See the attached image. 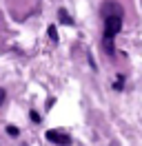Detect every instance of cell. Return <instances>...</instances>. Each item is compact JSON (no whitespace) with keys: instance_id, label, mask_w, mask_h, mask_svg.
I'll use <instances>...</instances> for the list:
<instances>
[{"instance_id":"obj_5","label":"cell","mask_w":142,"mask_h":146,"mask_svg":"<svg viewBox=\"0 0 142 146\" xmlns=\"http://www.w3.org/2000/svg\"><path fill=\"white\" fill-rule=\"evenodd\" d=\"M47 33H49V38H51L53 42H58V31H56V25H49V29H47Z\"/></svg>"},{"instance_id":"obj_7","label":"cell","mask_w":142,"mask_h":146,"mask_svg":"<svg viewBox=\"0 0 142 146\" xmlns=\"http://www.w3.org/2000/svg\"><path fill=\"white\" fill-rule=\"evenodd\" d=\"M29 117H31V122H36V124H38V122H40V115H38V113H36V111H31V113H29Z\"/></svg>"},{"instance_id":"obj_2","label":"cell","mask_w":142,"mask_h":146,"mask_svg":"<svg viewBox=\"0 0 142 146\" xmlns=\"http://www.w3.org/2000/svg\"><path fill=\"white\" fill-rule=\"evenodd\" d=\"M47 139L53 142V144H58V146H69L71 144V137L67 133H62V131H47Z\"/></svg>"},{"instance_id":"obj_6","label":"cell","mask_w":142,"mask_h":146,"mask_svg":"<svg viewBox=\"0 0 142 146\" xmlns=\"http://www.w3.org/2000/svg\"><path fill=\"white\" fill-rule=\"evenodd\" d=\"M7 133H9L11 137H18V133H20V131H18V126H13V124H9V126H7Z\"/></svg>"},{"instance_id":"obj_3","label":"cell","mask_w":142,"mask_h":146,"mask_svg":"<svg viewBox=\"0 0 142 146\" xmlns=\"http://www.w3.org/2000/svg\"><path fill=\"white\" fill-rule=\"evenodd\" d=\"M58 20H60L62 25H73V20H71V16L67 13V9H58Z\"/></svg>"},{"instance_id":"obj_1","label":"cell","mask_w":142,"mask_h":146,"mask_svg":"<svg viewBox=\"0 0 142 146\" xmlns=\"http://www.w3.org/2000/svg\"><path fill=\"white\" fill-rule=\"evenodd\" d=\"M122 31V13H104V36H102V49L104 53L113 55V38Z\"/></svg>"},{"instance_id":"obj_4","label":"cell","mask_w":142,"mask_h":146,"mask_svg":"<svg viewBox=\"0 0 142 146\" xmlns=\"http://www.w3.org/2000/svg\"><path fill=\"white\" fill-rule=\"evenodd\" d=\"M122 86H124V75H122V73H120V75H115L113 89H115V91H122Z\"/></svg>"},{"instance_id":"obj_8","label":"cell","mask_w":142,"mask_h":146,"mask_svg":"<svg viewBox=\"0 0 142 146\" xmlns=\"http://www.w3.org/2000/svg\"><path fill=\"white\" fill-rule=\"evenodd\" d=\"M5 100H7V91H5V89H0V106L5 104Z\"/></svg>"}]
</instances>
